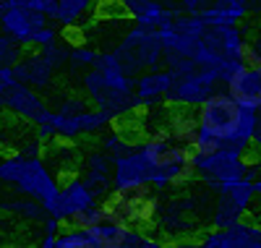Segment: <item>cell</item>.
I'll list each match as a JSON object with an SVG mask.
<instances>
[{
    "label": "cell",
    "mask_w": 261,
    "mask_h": 248,
    "mask_svg": "<svg viewBox=\"0 0 261 248\" xmlns=\"http://www.w3.org/2000/svg\"><path fill=\"white\" fill-rule=\"evenodd\" d=\"M97 50L86 47V44H76V47H68V63L73 68H81V65H92L94 63Z\"/></svg>",
    "instance_id": "obj_32"
},
{
    "label": "cell",
    "mask_w": 261,
    "mask_h": 248,
    "mask_svg": "<svg viewBox=\"0 0 261 248\" xmlns=\"http://www.w3.org/2000/svg\"><path fill=\"white\" fill-rule=\"evenodd\" d=\"M188 149H191L193 154H209V152L222 149V141L217 139V136H212L209 131H204V128H196V133H193L191 141H188Z\"/></svg>",
    "instance_id": "obj_26"
},
{
    "label": "cell",
    "mask_w": 261,
    "mask_h": 248,
    "mask_svg": "<svg viewBox=\"0 0 261 248\" xmlns=\"http://www.w3.org/2000/svg\"><path fill=\"white\" fill-rule=\"evenodd\" d=\"M217 207L212 214V228H227V225L243 219L251 209V204L256 201V196L261 193V183L256 178H243L238 183H230L225 188L217 191Z\"/></svg>",
    "instance_id": "obj_5"
},
{
    "label": "cell",
    "mask_w": 261,
    "mask_h": 248,
    "mask_svg": "<svg viewBox=\"0 0 261 248\" xmlns=\"http://www.w3.org/2000/svg\"><path fill=\"white\" fill-rule=\"evenodd\" d=\"M89 235L92 248H139L141 243V230L136 225H120L113 219H99L89 228H84Z\"/></svg>",
    "instance_id": "obj_13"
},
{
    "label": "cell",
    "mask_w": 261,
    "mask_h": 248,
    "mask_svg": "<svg viewBox=\"0 0 261 248\" xmlns=\"http://www.w3.org/2000/svg\"><path fill=\"white\" fill-rule=\"evenodd\" d=\"M115 120L110 118V112H105L99 107H84L73 115H58L53 110V128H55V139L63 141H73L81 136H92V133L105 131L107 126H113Z\"/></svg>",
    "instance_id": "obj_10"
},
{
    "label": "cell",
    "mask_w": 261,
    "mask_h": 248,
    "mask_svg": "<svg viewBox=\"0 0 261 248\" xmlns=\"http://www.w3.org/2000/svg\"><path fill=\"white\" fill-rule=\"evenodd\" d=\"M55 248H92V243H89V235H86L84 228L71 225L68 230H60L55 235Z\"/></svg>",
    "instance_id": "obj_25"
},
{
    "label": "cell",
    "mask_w": 261,
    "mask_h": 248,
    "mask_svg": "<svg viewBox=\"0 0 261 248\" xmlns=\"http://www.w3.org/2000/svg\"><path fill=\"white\" fill-rule=\"evenodd\" d=\"M172 71L167 68H154L149 73H139L134 79V105L136 110L141 107H151L162 100L170 97V89H172Z\"/></svg>",
    "instance_id": "obj_16"
},
{
    "label": "cell",
    "mask_w": 261,
    "mask_h": 248,
    "mask_svg": "<svg viewBox=\"0 0 261 248\" xmlns=\"http://www.w3.org/2000/svg\"><path fill=\"white\" fill-rule=\"evenodd\" d=\"M134 79L136 76H130L123 68V63L118 60L115 53H97L94 63L84 76V92L94 102V107L110 112V118L118 120L128 115L130 110H136Z\"/></svg>",
    "instance_id": "obj_2"
},
{
    "label": "cell",
    "mask_w": 261,
    "mask_h": 248,
    "mask_svg": "<svg viewBox=\"0 0 261 248\" xmlns=\"http://www.w3.org/2000/svg\"><path fill=\"white\" fill-rule=\"evenodd\" d=\"M37 50L50 60V65H53L55 71H58V68H63V65L68 63V47H65V44H60L58 39H55V42H50V44H42V47H37Z\"/></svg>",
    "instance_id": "obj_28"
},
{
    "label": "cell",
    "mask_w": 261,
    "mask_h": 248,
    "mask_svg": "<svg viewBox=\"0 0 261 248\" xmlns=\"http://www.w3.org/2000/svg\"><path fill=\"white\" fill-rule=\"evenodd\" d=\"M196 107H199V112H196L199 128L217 136L222 146L246 154L251 144H258V110L238 105L227 92H217V89Z\"/></svg>",
    "instance_id": "obj_1"
},
{
    "label": "cell",
    "mask_w": 261,
    "mask_h": 248,
    "mask_svg": "<svg viewBox=\"0 0 261 248\" xmlns=\"http://www.w3.org/2000/svg\"><path fill=\"white\" fill-rule=\"evenodd\" d=\"M13 188L18 193L29 196V199H37L39 204H47V201L58 193L60 180L53 175V170L45 162H42V157H27Z\"/></svg>",
    "instance_id": "obj_11"
},
{
    "label": "cell",
    "mask_w": 261,
    "mask_h": 248,
    "mask_svg": "<svg viewBox=\"0 0 261 248\" xmlns=\"http://www.w3.org/2000/svg\"><path fill=\"white\" fill-rule=\"evenodd\" d=\"M42 152H45V141L34 139V141H29V144L21 146V152H18V154H24V157H42Z\"/></svg>",
    "instance_id": "obj_37"
},
{
    "label": "cell",
    "mask_w": 261,
    "mask_h": 248,
    "mask_svg": "<svg viewBox=\"0 0 261 248\" xmlns=\"http://www.w3.org/2000/svg\"><path fill=\"white\" fill-rule=\"evenodd\" d=\"M151 175H154V170H151V165L146 162V157L141 154L136 144L125 154L113 157V191L115 193L149 191Z\"/></svg>",
    "instance_id": "obj_7"
},
{
    "label": "cell",
    "mask_w": 261,
    "mask_h": 248,
    "mask_svg": "<svg viewBox=\"0 0 261 248\" xmlns=\"http://www.w3.org/2000/svg\"><path fill=\"white\" fill-rule=\"evenodd\" d=\"M92 8H94V0H55L53 21L58 27L68 29V27L81 24V21L92 13Z\"/></svg>",
    "instance_id": "obj_20"
},
{
    "label": "cell",
    "mask_w": 261,
    "mask_h": 248,
    "mask_svg": "<svg viewBox=\"0 0 261 248\" xmlns=\"http://www.w3.org/2000/svg\"><path fill=\"white\" fill-rule=\"evenodd\" d=\"M102 149L110 154V157H118V154H125L128 149H134V144L125 141V136L120 131H105L102 136Z\"/></svg>",
    "instance_id": "obj_27"
},
{
    "label": "cell",
    "mask_w": 261,
    "mask_h": 248,
    "mask_svg": "<svg viewBox=\"0 0 261 248\" xmlns=\"http://www.w3.org/2000/svg\"><path fill=\"white\" fill-rule=\"evenodd\" d=\"M63 230V222L55 219V217H45L42 219V233H45V238H42V248H55V235Z\"/></svg>",
    "instance_id": "obj_33"
},
{
    "label": "cell",
    "mask_w": 261,
    "mask_h": 248,
    "mask_svg": "<svg viewBox=\"0 0 261 248\" xmlns=\"http://www.w3.org/2000/svg\"><path fill=\"white\" fill-rule=\"evenodd\" d=\"M47 16L32 11V8H21V6H8L0 13V32L6 37H11L13 42H18L21 47H29V37L47 24Z\"/></svg>",
    "instance_id": "obj_14"
},
{
    "label": "cell",
    "mask_w": 261,
    "mask_h": 248,
    "mask_svg": "<svg viewBox=\"0 0 261 248\" xmlns=\"http://www.w3.org/2000/svg\"><path fill=\"white\" fill-rule=\"evenodd\" d=\"M191 170L199 175L204 183H209L214 191H220L230 183H238L243 178H256V162L251 165L243 152H235L230 146H222L209 154H193L191 152Z\"/></svg>",
    "instance_id": "obj_3"
},
{
    "label": "cell",
    "mask_w": 261,
    "mask_h": 248,
    "mask_svg": "<svg viewBox=\"0 0 261 248\" xmlns=\"http://www.w3.org/2000/svg\"><path fill=\"white\" fill-rule=\"evenodd\" d=\"M84 107H89V102H86L84 97H63L55 107L58 115H73V112L84 110Z\"/></svg>",
    "instance_id": "obj_34"
},
{
    "label": "cell",
    "mask_w": 261,
    "mask_h": 248,
    "mask_svg": "<svg viewBox=\"0 0 261 248\" xmlns=\"http://www.w3.org/2000/svg\"><path fill=\"white\" fill-rule=\"evenodd\" d=\"M217 84H220V79H217V73L212 68L196 65V68H191L186 73H178L175 79H172V89H170L167 100L180 105V107H196L201 100H206L214 92Z\"/></svg>",
    "instance_id": "obj_9"
},
{
    "label": "cell",
    "mask_w": 261,
    "mask_h": 248,
    "mask_svg": "<svg viewBox=\"0 0 261 248\" xmlns=\"http://www.w3.org/2000/svg\"><path fill=\"white\" fill-rule=\"evenodd\" d=\"M13 73H16V81H21V84H29L32 89H45V86H50L53 84V79H55V68L50 65V60L42 55L39 50H34V53H27L24 50V55H21L13 65Z\"/></svg>",
    "instance_id": "obj_18"
},
{
    "label": "cell",
    "mask_w": 261,
    "mask_h": 248,
    "mask_svg": "<svg viewBox=\"0 0 261 248\" xmlns=\"http://www.w3.org/2000/svg\"><path fill=\"white\" fill-rule=\"evenodd\" d=\"M16 81V73H13V68H11V65H0V86H11Z\"/></svg>",
    "instance_id": "obj_39"
},
{
    "label": "cell",
    "mask_w": 261,
    "mask_h": 248,
    "mask_svg": "<svg viewBox=\"0 0 261 248\" xmlns=\"http://www.w3.org/2000/svg\"><path fill=\"white\" fill-rule=\"evenodd\" d=\"M0 209L8 212V214H16L18 219H27V222H42L47 217L45 207L39 204L37 199H0Z\"/></svg>",
    "instance_id": "obj_23"
},
{
    "label": "cell",
    "mask_w": 261,
    "mask_h": 248,
    "mask_svg": "<svg viewBox=\"0 0 261 248\" xmlns=\"http://www.w3.org/2000/svg\"><path fill=\"white\" fill-rule=\"evenodd\" d=\"M134 16V21L139 27H146V29H157V27H162V24H167V21H172V13L170 8H165L160 0H144V3L130 13Z\"/></svg>",
    "instance_id": "obj_22"
},
{
    "label": "cell",
    "mask_w": 261,
    "mask_h": 248,
    "mask_svg": "<svg viewBox=\"0 0 261 248\" xmlns=\"http://www.w3.org/2000/svg\"><path fill=\"white\" fill-rule=\"evenodd\" d=\"M241 60L251 68H261V50H258V42H246L243 44V53H241Z\"/></svg>",
    "instance_id": "obj_35"
},
{
    "label": "cell",
    "mask_w": 261,
    "mask_h": 248,
    "mask_svg": "<svg viewBox=\"0 0 261 248\" xmlns=\"http://www.w3.org/2000/svg\"><path fill=\"white\" fill-rule=\"evenodd\" d=\"M248 13L243 8H232V6H225V3H212L206 8L199 11V18L204 21L206 27H232V24H241Z\"/></svg>",
    "instance_id": "obj_21"
},
{
    "label": "cell",
    "mask_w": 261,
    "mask_h": 248,
    "mask_svg": "<svg viewBox=\"0 0 261 248\" xmlns=\"http://www.w3.org/2000/svg\"><path fill=\"white\" fill-rule=\"evenodd\" d=\"M204 248H261V228L256 222L238 219L227 228H212L199 238Z\"/></svg>",
    "instance_id": "obj_12"
},
{
    "label": "cell",
    "mask_w": 261,
    "mask_h": 248,
    "mask_svg": "<svg viewBox=\"0 0 261 248\" xmlns=\"http://www.w3.org/2000/svg\"><path fill=\"white\" fill-rule=\"evenodd\" d=\"M196 128H199V123H196V115H191V112H186V110H175V112L170 115V123H167V133H165V136H170L172 141L188 146V141H191V136L196 133Z\"/></svg>",
    "instance_id": "obj_24"
},
{
    "label": "cell",
    "mask_w": 261,
    "mask_h": 248,
    "mask_svg": "<svg viewBox=\"0 0 261 248\" xmlns=\"http://www.w3.org/2000/svg\"><path fill=\"white\" fill-rule=\"evenodd\" d=\"M99 219H105V207H102V201H99V204H94V207H89V209L79 212V214H73L68 222L76 225V228H89V225H94V222H99Z\"/></svg>",
    "instance_id": "obj_31"
},
{
    "label": "cell",
    "mask_w": 261,
    "mask_h": 248,
    "mask_svg": "<svg viewBox=\"0 0 261 248\" xmlns=\"http://www.w3.org/2000/svg\"><path fill=\"white\" fill-rule=\"evenodd\" d=\"M3 110H11L16 118L29 120L32 126H53V110L29 84L13 81L3 92ZM55 131V128H53Z\"/></svg>",
    "instance_id": "obj_8"
},
{
    "label": "cell",
    "mask_w": 261,
    "mask_h": 248,
    "mask_svg": "<svg viewBox=\"0 0 261 248\" xmlns=\"http://www.w3.org/2000/svg\"><path fill=\"white\" fill-rule=\"evenodd\" d=\"M214 3H225V6H232V8H243L248 16L251 13H258V0H214Z\"/></svg>",
    "instance_id": "obj_36"
},
{
    "label": "cell",
    "mask_w": 261,
    "mask_h": 248,
    "mask_svg": "<svg viewBox=\"0 0 261 248\" xmlns=\"http://www.w3.org/2000/svg\"><path fill=\"white\" fill-rule=\"evenodd\" d=\"M58 37H60V27H58L55 21L50 18L45 27H39V29H37L32 37H29V47H34V50H37V47H42V44H50V42H55Z\"/></svg>",
    "instance_id": "obj_30"
},
{
    "label": "cell",
    "mask_w": 261,
    "mask_h": 248,
    "mask_svg": "<svg viewBox=\"0 0 261 248\" xmlns=\"http://www.w3.org/2000/svg\"><path fill=\"white\" fill-rule=\"evenodd\" d=\"M84 180L99 201L113 193V157L105 149H94L84 157Z\"/></svg>",
    "instance_id": "obj_17"
},
{
    "label": "cell",
    "mask_w": 261,
    "mask_h": 248,
    "mask_svg": "<svg viewBox=\"0 0 261 248\" xmlns=\"http://www.w3.org/2000/svg\"><path fill=\"white\" fill-rule=\"evenodd\" d=\"M27 47H21L18 42H13L11 37H6L0 32V65H13L21 55H24Z\"/></svg>",
    "instance_id": "obj_29"
},
{
    "label": "cell",
    "mask_w": 261,
    "mask_h": 248,
    "mask_svg": "<svg viewBox=\"0 0 261 248\" xmlns=\"http://www.w3.org/2000/svg\"><path fill=\"white\" fill-rule=\"evenodd\" d=\"M115 55L130 76H139L144 68H160L165 47H162V39H160L157 29H146V27L136 24L123 37Z\"/></svg>",
    "instance_id": "obj_4"
},
{
    "label": "cell",
    "mask_w": 261,
    "mask_h": 248,
    "mask_svg": "<svg viewBox=\"0 0 261 248\" xmlns=\"http://www.w3.org/2000/svg\"><path fill=\"white\" fill-rule=\"evenodd\" d=\"M212 0H180V11L183 13H199L201 8H206Z\"/></svg>",
    "instance_id": "obj_38"
},
{
    "label": "cell",
    "mask_w": 261,
    "mask_h": 248,
    "mask_svg": "<svg viewBox=\"0 0 261 248\" xmlns=\"http://www.w3.org/2000/svg\"><path fill=\"white\" fill-rule=\"evenodd\" d=\"M94 204H99V199H97V193L89 188V183H86L84 178L73 175V178H68V180L60 186V212H63V222H68L73 214L89 209V207H94Z\"/></svg>",
    "instance_id": "obj_19"
},
{
    "label": "cell",
    "mask_w": 261,
    "mask_h": 248,
    "mask_svg": "<svg viewBox=\"0 0 261 248\" xmlns=\"http://www.w3.org/2000/svg\"><path fill=\"white\" fill-rule=\"evenodd\" d=\"M227 94L248 110H261V68L241 63L238 68L225 79Z\"/></svg>",
    "instance_id": "obj_15"
},
{
    "label": "cell",
    "mask_w": 261,
    "mask_h": 248,
    "mask_svg": "<svg viewBox=\"0 0 261 248\" xmlns=\"http://www.w3.org/2000/svg\"><path fill=\"white\" fill-rule=\"evenodd\" d=\"M105 217L113 219V222H120V225H144V222H151L154 219V212H157V199L146 193V191H136V193H110L105 201Z\"/></svg>",
    "instance_id": "obj_6"
}]
</instances>
